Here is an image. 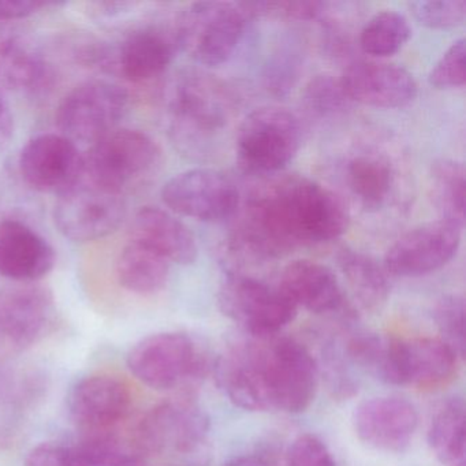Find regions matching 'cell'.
Segmentation results:
<instances>
[{"mask_svg":"<svg viewBox=\"0 0 466 466\" xmlns=\"http://www.w3.org/2000/svg\"><path fill=\"white\" fill-rule=\"evenodd\" d=\"M350 214L332 190L299 174H275L250 192L236 242L261 258H277L346 233Z\"/></svg>","mask_w":466,"mask_h":466,"instance_id":"obj_1","label":"cell"},{"mask_svg":"<svg viewBox=\"0 0 466 466\" xmlns=\"http://www.w3.org/2000/svg\"><path fill=\"white\" fill-rule=\"evenodd\" d=\"M253 356L269 409L301 413L318 390L319 367L310 351L288 337H252Z\"/></svg>","mask_w":466,"mask_h":466,"instance_id":"obj_2","label":"cell"},{"mask_svg":"<svg viewBox=\"0 0 466 466\" xmlns=\"http://www.w3.org/2000/svg\"><path fill=\"white\" fill-rule=\"evenodd\" d=\"M234 106L236 99L222 81L200 73L184 76L170 103L174 143L185 151L207 143L230 121Z\"/></svg>","mask_w":466,"mask_h":466,"instance_id":"obj_3","label":"cell"},{"mask_svg":"<svg viewBox=\"0 0 466 466\" xmlns=\"http://www.w3.org/2000/svg\"><path fill=\"white\" fill-rule=\"evenodd\" d=\"M244 5L198 2L189 5L177 21V45L204 66H219L238 47L248 20Z\"/></svg>","mask_w":466,"mask_h":466,"instance_id":"obj_4","label":"cell"},{"mask_svg":"<svg viewBox=\"0 0 466 466\" xmlns=\"http://www.w3.org/2000/svg\"><path fill=\"white\" fill-rule=\"evenodd\" d=\"M162 160L159 146L140 130L116 129L95 143L84 157V177L124 196L151 177Z\"/></svg>","mask_w":466,"mask_h":466,"instance_id":"obj_5","label":"cell"},{"mask_svg":"<svg viewBox=\"0 0 466 466\" xmlns=\"http://www.w3.org/2000/svg\"><path fill=\"white\" fill-rule=\"evenodd\" d=\"M236 143L237 157L244 170L275 176L299 154L301 124L286 108H258L239 125Z\"/></svg>","mask_w":466,"mask_h":466,"instance_id":"obj_6","label":"cell"},{"mask_svg":"<svg viewBox=\"0 0 466 466\" xmlns=\"http://www.w3.org/2000/svg\"><path fill=\"white\" fill-rule=\"evenodd\" d=\"M218 304L223 315L255 338L278 335L299 309L279 286L238 272H230L220 283Z\"/></svg>","mask_w":466,"mask_h":466,"instance_id":"obj_7","label":"cell"},{"mask_svg":"<svg viewBox=\"0 0 466 466\" xmlns=\"http://www.w3.org/2000/svg\"><path fill=\"white\" fill-rule=\"evenodd\" d=\"M127 367L141 383L165 391L203 378L208 362L189 335L159 332L136 343Z\"/></svg>","mask_w":466,"mask_h":466,"instance_id":"obj_8","label":"cell"},{"mask_svg":"<svg viewBox=\"0 0 466 466\" xmlns=\"http://www.w3.org/2000/svg\"><path fill=\"white\" fill-rule=\"evenodd\" d=\"M129 96L122 86L105 80L80 84L56 108L59 135L77 144L94 146L114 132L127 110Z\"/></svg>","mask_w":466,"mask_h":466,"instance_id":"obj_9","label":"cell"},{"mask_svg":"<svg viewBox=\"0 0 466 466\" xmlns=\"http://www.w3.org/2000/svg\"><path fill=\"white\" fill-rule=\"evenodd\" d=\"M208 432L209 420L193 400H173L155 406L141 417L130 433V446L138 457L166 450L198 455L206 452Z\"/></svg>","mask_w":466,"mask_h":466,"instance_id":"obj_10","label":"cell"},{"mask_svg":"<svg viewBox=\"0 0 466 466\" xmlns=\"http://www.w3.org/2000/svg\"><path fill=\"white\" fill-rule=\"evenodd\" d=\"M127 215L124 196L83 177L72 189L58 196L54 207L56 228L66 238L91 242L118 230Z\"/></svg>","mask_w":466,"mask_h":466,"instance_id":"obj_11","label":"cell"},{"mask_svg":"<svg viewBox=\"0 0 466 466\" xmlns=\"http://www.w3.org/2000/svg\"><path fill=\"white\" fill-rule=\"evenodd\" d=\"M162 200L170 211L206 223H222L238 212L239 190L230 177L212 168H193L166 182Z\"/></svg>","mask_w":466,"mask_h":466,"instance_id":"obj_12","label":"cell"},{"mask_svg":"<svg viewBox=\"0 0 466 466\" xmlns=\"http://www.w3.org/2000/svg\"><path fill=\"white\" fill-rule=\"evenodd\" d=\"M56 315L54 294L46 286L20 283L0 290V351L20 353L39 342Z\"/></svg>","mask_w":466,"mask_h":466,"instance_id":"obj_13","label":"cell"},{"mask_svg":"<svg viewBox=\"0 0 466 466\" xmlns=\"http://www.w3.org/2000/svg\"><path fill=\"white\" fill-rule=\"evenodd\" d=\"M462 228L439 219L403 234L390 248L384 268L395 277L414 278L446 266L457 255Z\"/></svg>","mask_w":466,"mask_h":466,"instance_id":"obj_14","label":"cell"},{"mask_svg":"<svg viewBox=\"0 0 466 466\" xmlns=\"http://www.w3.org/2000/svg\"><path fill=\"white\" fill-rule=\"evenodd\" d=\"M20 171L32 189L61 196L83 179L84 157L62 135L37 136L21 151Z\"/></svg>","mask_w":466,"mask_h":466,"instance_id":"obj_15","label":"cell"},{"mask_svg":"<svg viewBox=\"0 0 466 466\" xmlns=\"http://www.w3.org/2000/svg\"><path fill=\"white\" fill-rule=\"evenodd\" d=\"M353 424L362 443L379 451L400 454L413 441L419 411L405 398H370L357 406Z\"/></svg>","mask_w":466,"mask_h":466,"instance_id":"obj_16","label":"cell"},{"mask_svg":"<svg viewBox=\"0 0 466 466\" xmlns=\"http://www.w3.org/2000/svg\"><path fill=\"white\" fill-rule=\"evenodd\" d=\"M346 97L376 108H400L417 95L413 76L400 65L383 61H356L339 78Z\"/></svg>","mask_w":466,"mask_h":466,"instance_id":"obj_17","label":"cell"},{"mask_svg":"<svg viewBox=\"0 0 466 466\" xmlns=\"http://www.w3.org/2000/svg\"><path fill=\"white\" fill-rule=\"evenodd\" d=\"M67 405L73 421L84 433L108 432L127 419L132 394L116 376L92 375L73 387Z\"/></svg>","mask_w":466,"mask_h":466,"instance_id":"obj_18","label":"cell"},{"mask_svg":"<svg viewBox=\"0 0 466 466\" xmlns=\"http://www.w3.org/2000/svg\"><path fill=\"white\" fill-rule=\"evenodd\" d=\"M56 250L39 233L18 220L0 222V275L34 283L53 271Z\"/></svg>","mask_w":466,"mask_h":466,"instance_id":"obj_19","label":"cell"},{"mask_svg":"<svg viewBox=\"0 0 466 466\" xmlns=\"http://www.w3.org/2000/svg\"><path fill=\"white\" fill-rule=\"evenodd\" d=\"M177 48L176 34L159 26H144L114 48L113 72L130 83L154 80L170 66Z\"/></svg>","mask_w":466,"mask_h":466,"instance_id":"obj_20","label":"cell"},{"mask_svg":"<svg viewBox=\"0 0 466 466\" xmlns=\"http://www.w3.org/2000/svg\"><path fill=\"white\" fill-rule=\"evenodd\" d=\"M280 290L294 302L312 313L340 309L343 291L331 268L313 260H294L280 274Z\"/></svg>","mask_w":466,"mask_h":466,"instance_id":"obj_21","label":"cell"},{"mask_svg":"<svg viewBox=\"0 0 466 466\" xmlns=\"http://www.w3.org/2000/svg\"><path fill=\"white\" fill-rule=\"evenodd\" d=\"M132 239L181 266H189L198 258V242L189 228L157 207H144L136 214Z\"/></svg>","mask_w":466,"mask_h":466,"instance_id":"obj_22","label":"cell"},{"mask_svg":"<svg viewBox=\"0 0 466 466\" xmlns=\"http://www.w3.org/2000/svg\"><path fill=\"white\" fill-rule=\"evenodd\" d=\"M403 350L406 384L433 391L457 378L461 357L441 338L403 340Z\"/></svg>","mask_w":466,"mask_h":466,"instance_id":"obj_23","label":"cell"},{"mask_svg":"<svg viewBox=\"0 0 466 466\" xmlns=\"http://www.w3.org/2000/svg\"><path fill=\"white\" fill-rule=\"evenodd\" d=\"M53 80L50 65L25 40L0 28V86L9 91L36 94Z\"/></svg>","mask_w":466,"mask_h":466,"instance_id":"obj_24","label":"cell"},{"mask_svg":"<svg viewBox=\"0 0 466 466\" xmlns=\"http://www.w3.org/2000/svg\"><path fill=\"white\" fill-rule=\"evenodd\" d=\"M346 353L354 364L378 380L406 386L403 340L361 332L348 340Z\"/></svg>","mask_w":466,"mask_h":466,"instance_id":"obj_25","label":"cell"},{"mask_svg":"<svg viewBox=\"0 0 466 466\" xmlns=\"http://www.w3.org/2000/svg\"><path fill=\"white\" fill-rule=\"evenodd\" d=\"M119 285L130 293L148 296L165 288L170 275V261L136 239L119 253L116 266Z\"/></svg>","mask_w":466,"mask_h":466,"instance_id":"obj_26","label":"cell"},{"mask_svg":"<svg viewBox=\"0 0 466 466\" xmlns=\"http://www.w3.org/2000/svg\"><path fill=\"white\" fill-rule=\"evenodd\" d=\"M337 263L349 288L362 307L378 309L387 301L390 294L389 272L372 256L343 247L338 249Z\"/></svg>","mask_w":466,"mask_h":466,"instance_id":"obj_27","label":"cell"},{"mask_svg":"<svg viewBox=\"0 0 466 466\" xmlns=\"http://www.w3.org/2000/svg\"><path fill=\"white\" fill-rule=\"evenodd\" d=\"M345 177L354 198L368 209L380 208L386 203L395 181L390 160L375 154L357 155L349 160Z\"/></svg>","mask_w":466,"mask_h":466,"instance_id":"obj_28","label":"cell"},{"mask_svg":"<svg viewBox=\"0 0 466 466\" xmlns=\"http://www.w3.org/2000/svg\"><path fill=\"white\" fill-rule=\"evenodd\" d=\"M466 406L462 398H451L439 406L431 420L428 443L443 463L462 462L465 457Z\"/></svg>","mask_w":466,"mask_h":466,"instance_id":"obj_29","label":"cell"},{"mask_svg":"<svg viewBox=\"0 0 466 466\" xmlns=\"http://www.w3.org/2000/svg\"><path fill=\"white\" fill-rule=\"evenodd\" d=\"M465 167L451 159H441L431 168V189L441 219L463 228L465 225Z\"/></svg>","mask_w":466,"mask_h":466,"instance_id":"obj_30","label":"cell"},{"mask_svg":"<svg viewBox=\"0 0 466 466\" xmlns=\"http://www.w3.org/2000/svg\"><path fill=\"white\" fill-rule=\"evenodd\" d=\"M411 36L405 15L394 10L376 13L360 32V47L373 58H387L405 47Z\"/></svg>","mask_w":466,"mask_h":466,"instance_id":"obj_31","label":"cell"},{"mask_svg":"<svg viewBox=\"0 0 466 466\" xmlns=\"http://www.w3.org/2000/svg\"><path fill=\"white\" fill-rule=\"evenodd\" d=\"M67 450L72 466H113L127 454L114 431L84 433L81 441Z\"/></svg>","mask_w":466,"mask_h":466,"instance_id":"obj_32","label":"cell"},{"mask_svg":"<svg viewBox=\"0 0 466 466\" xmlns=\"http://www.w3.org/2000/svg\"><path fill=\"white\" fill-rule=\"evenodd\" d=\"M433 320L441 332V340L451 346L455 353L465 359V299L450 294L441 297L433 309Z\"/></svg>","mask_w":466,"mask_h":466,"instance_id":"obj_33","label":"cell"},{"mask_svg":"<svg viewBox=\"0 0 466 466\" xmlns=\"http://www.w3.org/2000/svg\"><path fill=\"white\" fill-rule=\"evenodd\" d=\"M409 9L421 25L431 29L455 28L466 18L465 0H416Z\"/></svg>","mask_w":466,"mask_h":466,"instance_id":"obj_34","label":"cell"},{"mask_svg":"<svg viewBox=\"0 0 466 466\" xmlns=\"http://www.w3.org/2000/svg\"><path fill=\"white\" fill-rule=\"evenodd\" d=\"M304 100L308 110L319 116H335L350 103L340 81L329 75L316 76L309 81L305 88Z\"/></svg>","mask_w":466,"mask_h":466,"instance_id":"obj_35","label":"cell"},{"mask_svg":"<svg viewBox=\"0 0 466 466\" xmlns=\"http://www.w3.org/2000/svg\"><path fill=\"white\" fill-rule=\"evenodd\" d=\"M430 84L438 89L461 88L466 83V42L452 43L431 70Z\"/></svg>","mask_w":466,"mask_h":466,"instance_id":"obj_36","label":"cell"},{"mask_svg":"<svg viewBox=\"0 0 466 466\" xmlns=\"http://www.w3.org/2000/svg\"><path fill=\"white\" fill-rule=\"evenodd\" d=\"M288 466H337L331 452L318 436L304 433L291 443Z\"/></svg>","mask_w":466,"mask_h":466,"instance_id":"obj_37","label":"cell"},{"mask_svg":"<svg viewBox=\"0 0 466 466\" xmlns=\"http://www.w3.org/2000/svg\"><path fill=\"white\" fill-rule=\"evenodd\" d=\"M299 64L293 54L280 53L267 66V89L275 95H285L299 77Z\"/></svg>","mask_w":466,"mask_h":466,"instance_id":"obj_38","label":"cell"},{"mask_svg":"<svg viewBox=\"0 0 466 466\" xmlns=\"http://www.w3.org/2000/svg\"><path fill=\"white\" fill-rule=\"evenodd\" d=\"M24 466H72L67 446L42 443L31 450Z\"/></svg>","mask_w":466,"mask_h":466,"instance_id":"obj_39","label":"cell"},{"mask_svg":"<svg viewBox=\"0 0 466 466\" xmlns=\"http://www.w3.org/2000/svg\"><path fill=\"white\" fill-rule=\"evenodd\" d=\"M53 4L31 0H0V24L23 20Z\"/></svg>","mask_w":466,"mask_h":466,"instance_id":"obj_40","label":"cell"},{"mask_svg":"<svg viewBox=\"0 0 466 466\" xmlns=\"http://www.w3.org/2000/svg\"><path fill=\"white\" fill-rule=\"evenodd\" d=\"M15 133V118H13L12 108L0 94V151L9 146Z\"/></svg>","mask_w":466,"mask_h":466,"instance_id":"obj_41","label":"cell"},{"mask_svg":"<svg viewBox=\"0 0 466 466\" xmlns=\"http://www.w3.org/2000/svg\"><path fill=\"white\" fill-rule=\"evenodd\" d=\"M222 466H275L271 455L264 452H252V454H239L228 458Z\"/></svg>","mask_w":466,"mask_h":466,"instance_id":"obj_42","label":"cell"},{"mask_svg":"<svg viewBox=\"0 0 466 466\" xmlns=\"http://www.w3.org/2000/svg\"><path fill=\"white\" fill-rule=\"evenodd\" d=\"M113 466H148L143 457H138L135 454H125L124 457L119 458Z\"/></svg>","mask_w":466,"mask_h":466,"instance_id":"obj_43","label":"cell"},{"mask_svg":"<svg viewBox=\"0 0 466 466\" xmlns=\"http://www.w3.org/2000/svg\"><path fill=\"white\" fill-rule=\"evenodd\" d=\"M454 466H465V462H458V463H454Z\"/></svg>","mask_w":466,"mask_h":466,"instance_id":"obj_44","label":"cell"}]
</instances>
